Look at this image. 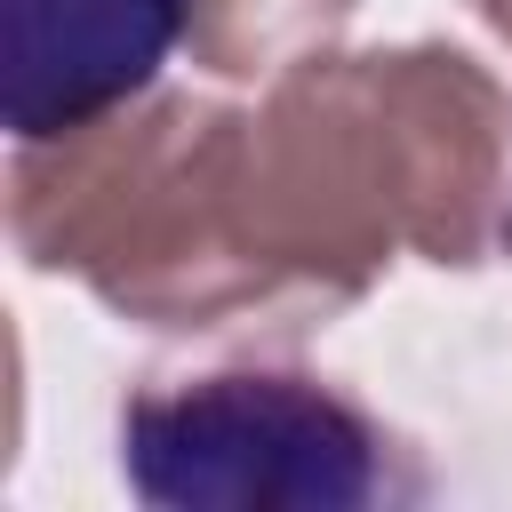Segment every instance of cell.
Wrapping results in <instances>:
<instances>
[{
	"label": "cell",
	"instance_id": "obj_1",
	"mask_svg": "<svg viewBox=\"0 0 512 512\" xmlns=\"http://www.w3.org/2000/svg\"><path fill=\"white\" fill-rule=\"evenodd\" d=\"M240 192L288 320H328L400 248L480 264L504 240L512 96L456 48H320L248 112Z\"/></svg>",
	"mask_w": 512,
	"mask_h": 512
},
{
	"label": "cell",
	"instance_id": "obj_2",
	"mask_svg": "<svg viewBox=\"0 0 512 512\" xmlns=\"http://www.w3.org/2000/svg\"><path fill=\"white\" fill-rule=\"evenodd\" d=\"M248 112L216 96L120 104L72 136H24L8 160V232L40 272H72L144 328L216 336L288 320L248 232Z\"/></svg>",
	"mask_w": 512,
	"mask_h": 512
},
{
	"label": "cell",
	"instance_id": "obj_3",
	"mask_svg": "<svg viewBox=\"0 0 512 512\" xmlns=\"http://www.w3.org/2000/svg\"><path fill=\"white\" fill-rule=\"evenodd\" d=\"M120 472L168 512H368L424 504V456L344 384L304 368L144 376L120 408Z\"/></svg>",
	"mask_w": 512,
	"mask_h": 512
},
{
	"label": "cell",
	"instance_id": "obj_4",
	"mask_svg": "<svg viewBox=\"0 0 512 512\" xmlns=\"http://www.w3.org/2000/svg\"><path fill=\"white\" fill-rule=\"evenodd\" d=\"M200 0H8L0 112L24 136H72L136 104Z\"/></svg>",
	"mask_w": 512,
	"mask_h": 512
},
{
	"label": "cell",
	"instance_id": "obj_5",
	"mask_svg": "<svg viewBox=\"0 0 512 512\" xmlns=\"http://www.w3.org/2000/svg\"><path fill=\"white\" fill-rule=\"evenodd\" d=\"M344 16L352 0H200L184 40L216 80H256V72H288L320 56Z\"/></svg>",
	"mask_w": 512,
	"mask_h": 512
},
{
	"label": "cell",
	"instance_id": "obj_6",
	"mask_svg": "<svg viewBox=\"0 0 512 512\" xmlns=\"http://www.w3.org/2000/svg\"><path fill=\"white\" fill-rule=\"evenodd\" d=\"M480 16H488V24L504 32V40H512V0H480Z\"/></svg>",
	"mask_w": 512,
	"mask_h": 512
},
{
	"label": "cell",
	"instance_id": "obj_7",
	"mask_svg": "<svg viewBox=\"0 0 512 512\" xmlns=\"http://www.w3.org/2000/svg\"><path fill=\"white\" fill-rule=\"evenodd\" d=\"M504 248H512V192H504Z\"/></svg>",
	"mask_w": 512,
	"mask_h": 512
}]
</instances>
